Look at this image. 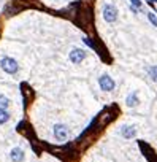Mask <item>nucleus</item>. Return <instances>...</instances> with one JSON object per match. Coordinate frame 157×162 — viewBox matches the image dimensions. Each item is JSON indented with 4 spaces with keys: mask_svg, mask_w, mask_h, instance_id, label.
Segmentation results:
<instances>
[{
    "mask_svg": "<svg viewBox=\"0 0 157 162\" xmlns=\"http://www.w3.org/2000/svg\"><path fill=\"white\" fill-rule=\"evenodd\" d=\"M98 83H100V88L103 91H113L114 89V81L111 80V76H108V75L100 76Z\"/></svg>",
    "mask_w": 157,
    "mask_h": 162,
    "instance_id": "obj_3",
    "label": "nucleus"
},
{
    "mask_svg": "<svg viewBox=\"0 0 157 162\" xmlns=\"http://www.w3.org/2000/svg\"><path fill=\"white\" fill-rule=\"evenodd\" d=\"M130 3H132L133 6H141V2H140V0H130Z\"/></svg>",
    "mask_w": 157,
    "mask_h": 162,
    "instance_id": "obj_13",
    "label": "nucleus"
},
{
    "mask_svg": "<svg viewBox=\"0 0 157 162\" xmlns=\"http://www.w3.org/2000/svg\"><path fill=\"white\" fill-rule=\"evenodd\" d=\"M135 133H136V130L132 126H124L122 127V137L124 138H132V137H135Z\"/></svg>",
    "mask_w": 157,
    "mask_h": 162,
    "instance_id": "obj_7",
    "label": "nucleus"
},
{
    "mask_svg": "<svg viewBox=\"0 0 157 162\" xmlns=\"http://www.w3.org/2000/svg\"><path fill=\"white\" fill-rule=\"evenodd\" d=\"M11 160L13 162H21L22 159H24V151L21 149V148H14V149H11Z\"/></svg>",
    "mask_w": 157,
    "mask_h": 162,
    "instance_id": "obj_6",
    "label": "nucleus"
},
{
    "mask_svg": "<svg viewBox=\"0 0 157 162\" xmlns=\"http://www.w3.org/2000/svg\"><path fill=\"white\" fill-rule=\"evenodd\" d=\"M103 18L106 22H114L117 19V10L114 5H105L103 8Z\"/></svg>",
    "mask_w": 157,
    "mask_h": 162,
    "instance_id": "obj_2",
    "label": "nucleus"
},
{
    "mask_svg": "<svg viewBox=\"0 0 157 162\" xmlns=\"http://www.w3.org/2000/svg\"><path fill=\"white\" fill-rule=\"evenodd\" d=\"M84 57H86V51L82 49H73L70 53V61L73 64H79L81 61H84Z\"/></svg>",
    "mask_w": 157,
    "mask_h": 162,
    "instance_id": "obj_5",
    "label": "nucleus"
},
{
    "mask_svg": "<svg viewBox=\"0 0 157 162\" xmlns=\"http://www.w3.org/2000/svg\"><path fill=\"white\" fill-rule=\"evenodd\" d=\"M127 105H128V107H136V105H138V97H136V92H132L130 95H128V97H127Z\"/></svg>",
    "mask_w": 157,
    "mask_h": 162,
    "instance_id": "obj_8",
    "label": "nucleus"
},
{
    "mask_svg": "<svg viewBox=\"0 0 157 162\" xmlns=\"http://www.w3.org/2000/svg\"><path fill=\"white\" fill-rule=\"evenodd\" d=\"M10 105V100H8L5 95H0V108H6Z\"/></svg>",
    "mask_w": 157,
    "mask_h": 162,
    "instance_id": "obj_11",
    "label": "nucleus"
},
{
    "mask_svg": "<svg viewBox=\"0 0 157 162\" xmlns=\"http://www.w3.org/2000/svg\"><path fill=\"white\" fill-rule=\"evenodd\" d=\"M147 19H149V21H151V22L157 27V18H155V14H154V13H147Z\"/></svg>",
    "mask_w": 157,
    "mask_h": 162,
    "instance_id": "obj_12",
    "label": "nucleus"
},
{
    "mask_svg": "<svg viewBox=\"0 0 157 162\" xmlns=\"http://www.w3.org/2000/svg\"><path fill=\"white\" fill-rule=\"evenodd\" d=\"M54 135L57 140H65L68 137V129L62 124H57V126H54Z\"/></svg>",
    "mask_w": 157,
    "mask_h": 162,
    "instance_id": "obj_4",
    "label": "nucleus"
},
{
    "mask_svg": "<svg viewBox=\"0 0 157 162\" xmlns=\"http://www.w3.org/2000/svg\"><path fill=\"white\" fill-rule=\"evenodd\" d=\"M0 65H2V69L6 72V73H16L17 72V62L14 61V59H11V57H3L2 59V62H0Z\"/></svg>",
    "mask_w": 157,
    "mask_h": 162,
    "instance_id": "obj_1",
    "label": "nucleus"
},
{
    "mask_svg": "<svg viewBox=\"0 0 157 162\" xmlns=\"http://www.w3.org/2000/svg\"><path fill=\"white\" fill-rule=\"evenodd\" d=\"M147 73H149V76L152 78V81L157 83V65L155 67H149V69H147Z\"/></svg>",
    "mask_w": 157,
    "mask_h": 162,
    "instance_id": "obj_10",
    "label": "nucleus"
},
{
    "mask_svg": "<svg viewBox=\"0 0 157 162\" xmlns=\"http://www.w3.org/2000/svg\"><path fill=\"white\" fill-rule=\"evenodd\" d=\"M8 119H10V114H8L6 108H0V124H5Z\"/></svg>",
    "mask_w": 157,
    "mask_h": 162,
    "instance_id": "obj_9",
    "label": "nucleus"
}]
</instances>
